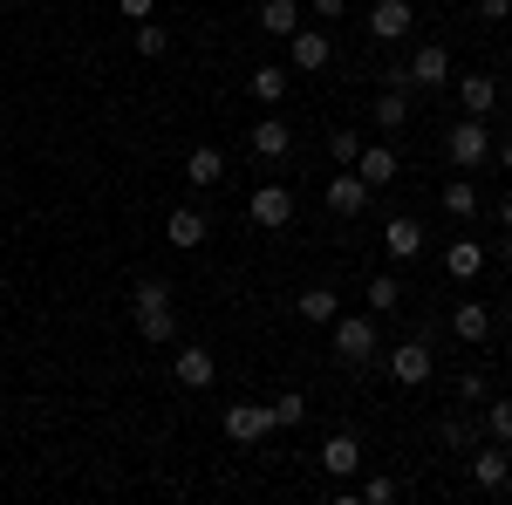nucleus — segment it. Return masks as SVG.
Instances as JSON below:
<instances>
[{
  "instance_id": "2",
  "label": "nucleus",
  "mask_w": 512,
  "mask_h": 505,
  "mask_svg": "<svg viewBox=\"0 0 512 505\" xmlns=\"http://www.w3.org/2000/svg\"><path fill=\"white\" fill-rule=\"evenodd\" d=\"M444 151H451V164H458V171L485 164V157H492V123H485V117H458L451 130H444Z\"/></svg>"
},
{
  "instance_id": "28",
  "label": "nucleus",
  "mask_w": 512,
  "mask_h": 505,
  "mask_svg": "<svg viewBox=\"0 0 512 505\" xmlns=\"http://www.w3.org/2000/svg\"><path fill=\"white\" fill-rule=\"evenodd\" d=\"M267 417H274V430L301 424V417H308V396H301V389H287V396H274V403H267Z\"/></svg>"
},
{
  "instance_id": "10",
  "label": "nucleus",
  "mask_w": 512,
  "mask_h": 505,
  "mask_svg": "<svg viewBox=\"0 0 512 505\" xmlns=\"http://www.w3.org/2000/svg\"><path fill=\"white\" fill-rule=\"evenodd\" d=\"M410 28H417V7H410V0H376V7H369V35L383 41V48L403 41Z\"/></svg>"
},
{
  "instance_id": "23",
  "label": "nucleus",
  "mask_w": 512,
  "mask_h": 505,
  "mask_svg": "<svg viewBox=\"0 0 512 505\" xmlns=\"http://www.w3.org/2000/svg\"><path fill=\"white\" fill-rule=\"evenodd\" d=\"M137 335H144L151 349L178 342V314H171V308H137Z\"/></svg>"
},
{
  "instance_id": "31",
  "label": "nucleus",
  "mask_w": 512,
  "mask_h": 505,
  "mask_svg": "<svg viewBox=\"0 0 512 505\" xmlns=\"http://www.w3.org/2000/svg\"><path fill=\"white\" fill-rule=\"evenodd\" d=\"M328 157H335V164H355V157H362V137H355V130H328Z\"/></svg>"
},
{
  "instance_id": "26",
  "label": "nucleus",
  "mask_w": 512,
  "mask_h": 505,
  "mask_svg": "<svg viewBox=\"0 0 512 505\" xmlns=\"http://www.w3.org/2000/svg\"><path fill=\"white\" fill-rule=\"evenodd\" d=\"M437 205H444L451 219H472V212H478V185H472V178H451V185L437 192Z\"/></svg>"
},
{
  "instance_id": "6",
  "label": "nucleus",
  "mask_w": 512,
  "mask_h": 505,
  "mask_svg": "<svg viewBox=\"0 0 512 505\" xmlns=\"http://www.w3.org/2000/svg\"><path fill=\"white\" fill-rule=\"evenodd\" d=\"M287 55H294L301 76H315V69L335 62V35H328V28H294V35H287Z\"/></svg>"
},
{
  "instance_id": "18",
  "label": "nucleus",
  "mask_w": 512,
  "mask_h": 505,
  "mask_svg": "<svg viewBox=\"0 0 512 505\" xmlns=\"http://www.w3.org/2000/svg\"><path fill=\"white\" fill-rule=\"evenodd\" d=\"M294 314L315 321V328H328V321L342 314V294H335V287H301V294H294Z\"/></svg>"
},
{
  "instance_id": "5",
  "label": "nucleus",
  "mask_w": 512,
  "mask_h": 505,
  "mask_svg": "<svg viewBox=\"0 0 512 505\" xmlns=\"http://www.w3.org/2000/svg\"><path fill=\"white\" fill-rule=\"evenodd\" d=\"M321 198H328V212H335V219H362V212H369V185L355 178V164H342V171L321 185Z\"/></svg>"
},
{
  "instance_id": "8",
  "label": "nucleus",
  "mask_w": 512,
  "mask_h": 505,
  "mask_svg": "<svg viewBox=\"0 0 512 505\" xmlns=\"http://www.w3.org/2000/svg\"><path fill=\"white\" fill-rule=\"evenodd\" d=\"M472 485H485V492H506V485H512V444H499V437H485V444H478Z\"/></svg>"
},
{
  "instance_id": "15",
  "label": "nucleus",
  "mask_w": 512,
  "mask_h": 505,
  "mask_svg": "<svg viewBox=\"0 0 512 505\" xmlns=\"http://www.w3.org/2000/svg\"><path fill=\"white\" fill-rule=\"evenodd\" d=\"M185 185H198V192L226 185V151H219V144H198V151L185 157Z\"/></svg>"
},
{
  "instance_id": "20",
  "label": "nucleus",
  "mask_w": 512,
  "mask_h": 505,
  "mask_svg": "<svg viewBox=\"0 0 512 505\" xmlns=\"http://www.w3.org/2000/svg\"><path fill=\"white\" fill-rule=\"evenodd\" d=\"M451 335L458 342H492V308L485 301H465V308L451 314Z\"/></svg>"
},
{
  "instance_id": "35",
  "label": "nucleus",
  "mask_w": 512,
  "mask_h": 505,
  "mask_svg": "<svg viewBox=\"0 0 512 505\" xmlns=\"http://www.w3.org/2000/svg\"><path fill=\"white\" fill-rule=\"evenodd\" d=\"M117 14H123V21H151V14H158V0H117Z\"/></svg>"
},
{
  "instance_id": "12",
  "label": "nucleus",
  "mask_w": 512,
  "mask_h": 505,
  "mask_svg": "<svg viewBox=\"0 0 512 505\" xmlns=\"http://www.w3.org/2000/svg\"><path fill=\"white\" fill-rule=\"evenodd\" d=\"M205 233H212V226H205V212H198V205H178V212H164V239H171L178 253H198V246H205Z\"/></svg>"
},
{
  "instance_id": "39",
  "label": "nucleus",
  "mask_w": 512,
  "mask_h": 505,
  "mask_svg": "<svg viewBox=\"0 0 512 505\" xmlns=\"http://www.w3.org/2000/svg\"><path fill=\"white\" fill-rule=\"evenodd\" d=\"M499 226H506V239H512V192H506V205H499Z\"/></svg>"
},
{
  "instance_id": "13",
  "label": "nucleus",
  "mask_w": 512,
  "mask_h": 505,
  "mask_svg": "<svg viewBox=\"0 0 512 505\" xmlns=\"http://www.w3.org/2000/svg\"><path fill=\"white\" fill-rule=\"evenodd\" d=\"M171 376H178V389H212V383H219V355H212V349H178Z\"/></svg>"
},
{
  "instance_id": "38",
  "label": "nucleus",
  "mask_w": 512,
  "mask_h": 505,
  "mask_svg": "<svg viewBox=\"0 0 512 505\" xmlns=\"http://www.w3.org/2000/svg\"><path fill=\"white\" fill-rule=\"evenodd\" d=\"M478 14H485V21H506V14H512V0H478Z\"/></svg>"
},
{
  "instance_id": "17",
  "label": "nucleus",
  "mask_w": 512,
  "mask_h": 505,
  "mask_svg": "<svg viewBox=\"0 0 512 505\" xmlns=\"http://www.w3.org/2000/svg\"><path fill=\"white\" fill-rule=\"evenodd\" d=\"M355 178L376 192V185H396V151L390 144H362V157H355Z\"/></svg>"
},
{
  "instance_id": "4",
  "label": "nucleus",
  "mask_w": 512,
  "mask_h": 505,
  "mask_svg": "<svg viewBox=\"0 0 512 505\" xmlns=\"http://www.w3.org/2000/svg\"><path fill=\"white\" fill-rule=\"evenodd\" d=\"M246 219H253L260 233H280V226L294 219V192H287V185H253V198H246Z\"/></svg>"
},
{
  "instance_id": "16",
  "label": "nucleus",
  "mask_w": 512,
  "mask_h": 505,
  "mask_svg": "<svg viewBox=\"0 0 512 505\" xmlns=\"http://www.w3.org/2000/svg\"><path fill=\"white\" fill-rule=\"evenodd\" d=\"M321 471H328V478H355V471H362V444H355L349 430H335V437L321 444Z\"/></svg>"
},
{
  "instance_id": "32",
  "label": "nucleus",
  "mask_w": 512,
  "mask_h": 505,
  "mask_svg": "<svg viewBox=\"0 0 512 505\" xmlns=\"http://www.w3.org/2000/svg\"><path fill=\"white\" fill-rule=\"evenodd\" d=\"M437 437H444V451H472V424H465V417H444Z\"/></svg>"
},
{
  "instance_id": "29",
  "label": "nucleus",
  "mask_w": 512,
  "mask_h": 505,
  "mask_svg": "<svg viewBox=\"0 0 512 505\" xmlns=\"http://www.w3.org/2000/svg\"><path fill=\"white\" fill-rule=\"evenodd\" d=\"M164 48H171V28H164V21H137V55H151V62H158Z\"/></svg>"
},
{
  "instance_id": "9",
  "label": "nucleus",
  "mask_w": 512,
  "mask_h": 505,
  "mask_svg": "<svg viewBox=\"0 0 512 505\" xmlns=\"http://www.w3.org/2000/svg\"><path fill=\"white\" fill-rule=\"evenodd\" d=\"M219 430H226L233 444H260V437L274 430V417H267V403H226V417H219Z\"/></svg>"
},
{
  "instance_id": "7",
  "label": "nucleus",
  "mask_w": 512,
  "mask_h": 505,
  "mask_svg": "<svg viewBox=\"0 0 512 505\" xmlns=\"http://www.w3.org/2000/svg\"><path fill=\"white\" fill-rule=\"evenodd\" d=\"M451 82V55L437 48V41H424L410 62H403V89H444Z\"/></svg>"
},
{
  "instance_id": "1",
  "label": "nucleus",
  "mask_w": 512,
  "mask_h": 505,
  "mask_svg": "<svg viewBox=\"0 0 512 505\" xmlns=\"http://www.w3.org/2000/svg\"><path fill=\"white\" fill-rule=\"evenodd\" d=\"M328 342H335L342 362L362 369V362H376V355H383V328H376V314H335V321H328Z\"/></svg>"
},
{
  "instance_id": "21",
  "label": "nucleus",
  "mask_w": 512,
  "mask_h": 505,
  "mask_svg": "<svg viewBox=\"0 0 512 505\" xmlns=\"http://www.w3.org/2000/svg\"><path fill=\"white\" fill-rule=\"evenodd\" d=\"M403 123H410V89L383 82L376 89V130H403Z\"/></svg>"
},
{
  "instance_id": "14",
  "label": "nucleus",
  "mask_w": 512,
  "mask_h": 505,
  "mask_svg": "<svg viewBox=\"0 0 512 505\" xmlns=\"http://www.w3.org/2000/svg\"><path fill=\"white\" fill-rule=\"evenodd\" d=\"M246 151H253V157H287V151H294V130H287V123L267 110V117L246 130Z\"/></svg>"
},
{
  "instance_id": "27",
  "label": "nucleus",
  "mask_w": 512,
  "mask_h": 505,
  "mask_svg": "<svg viewBox=\"0 0 512 505\" xmlns=\"http://www.w3.org/2000/svg\"><path fill=\"white\" fill-rule=\"evenodd\" d=\"M478 267H485V246H478V239H458V246L444 253V273H451V280H472Z\"/></svg>"
},
{
  "instance_id": "22",
  "label": "nucleus",
  "mask_w": 512,
  "mask_h": 505,
  "mask_svg": "<svg viewBox=\"0 0 512 505\" xmlns=\"http://www.w3.org/2000/svg\"><path fill=\"white\" fill-rule=\"evenodd\" d=\"M287 69H280V62H267V69H253V76H246V89H253V103H267V110H280V96H287Z\"/></svg>"
},
{
  "instance_id": "37",
  "label": "nucleus",
  "mask_w": 512,
  "mask_h": 505,
  "mask_svg": "<svg viewBox=\"0 0 512 505\" xmlns=\"http://www.w3.org/2000/svg\"><path fill=\"white\" fill-rule=\"evenodd\" d=\"M458 396H465V403H485V376H478V369H472V376H458Z\"/></svg>"
},
{
  "instance_id": "25",
  "label": "nucleus",
  "mask_w": 512,
  "mask_h": 505,
  "mask_svg": "<svg viewBox=\"0 0 512 505\" xmlns=\"http://www.w3.org/2000/svg\"><path fill=\"white\" fill-rule=\"evenodd\" d=\"M362 301H369V314H396L403 308V280H396V273H376V280L362 287Z\"/></svg>"
},
{
  "instance_id": "11",
  "label": "nucleus",
  "mask_w": 512,
  "mask_h": 505,
  "mask_svg": "<svg viewBox=\"0 0 512 505\" xmlns=\"http://www.w3.org/2000/svg\"><path fill=\"white\" fill-rule=\"evenodd\" d=\"M383 253H390V260H417V253H424V219H410V212L383 219Z\"/></svg>"
},
{
  "instance_id": "19",
  "label": "nucleus",
  "mask_w": 512,
  "mask_h": 505,
  "mask_svg": "<svg viewBox=\"0 0 512 505\" xmlns=\"http://www.w3.org/2000/svg\"><path fill=\"white\" fill-rule=\"evenodd\" d=\"M458 103H465V117H492V110H499V82L492 76H465L458 82Z\"/></svg>"
},
{
  "instance_id": "36",
  "label": "nucleus",
  "mask_w": 512,
  "mask_h": 505,
  "mask_svg": "<svg viewBox=\"0 0 512 505\" xmlns=\"http://www.w3.org/2000/svg\"><path fill=\"white\" fill-rule=\"evenodd\" d=\"M308 14H315V21H342V14H349V0H308Z\"/></svg>"
},
{
  "instance_id": "34",
  "label": "nucleus",
  "mask_w": 512,
  "mask_h": 505,
  "mask_svg": "<svg viewBox=\"0 0 512 505\" xmlns=\"http://www.w3.org/2000/svg\"><path fill=\"white\" fill-rule=\"evenodd\" d=\"M355 499H369V505H390V499H396V478H369V485H355Z\"/></svg>"
},
{
  "instance_id": "3",
  "label": "nucleus",
  "mask_w": 512,
  "mask_h": 505,
  "mask_svg": "<svg viewBox=\"0 0 512 505\" xmlns=\"http://www.w3.org/2000/svg\"><path fill=\"white\" fill-rule=\"evenodd\" d=\"M383 369H390V383H403V389H417V383H431L437 355H431V342H424V335H410V342H396V349L383 355Z\"/></svg>"
},
{
  "instance_id": "33",
  "label": "nucleus",
  "mask_w": 512,
  "mask_h": 505,
  "mask_svg": "<svg viewBox=\"0 0 512 505\" xmlns=\"http://www.w3.org/2000/svg\"><path fill=\"white\" fill-rule=\"evenodd\" d=\"M485 430H492L499 444H512V403H485Z\"/></svg>"
},
{
  "instance_id": "30",
  "label": "nucleus",
  "mask_w": 512,
  "mask_h": 505,
  "mask_svg": "<svg viewBox=\"0 0 512 505\" xmlns=\"http://www.w3.org/2000/svg\"><path fill=\"white\" fill-rule=\"evenodd\" d=\"M130 308H171V287L164 280H137L130 287Z\"/></svg>"
},
{
  "instance_id": "24",
  "label": "nucleus",
  "mask_w": 512,
  "mask_h": 505,
  "mask_svg": "<svg viewBox=\"0 0 512 505\" xmlns=\"http://www.w3.org/2000/svg\"><path fill=\"white\" fill-rule=\"evenodd\" d=\"M260 28H267L274 41H287L294 28H301V7H294V0H260Z\"/></svg>"
},
{
  "instance_id": "40",
  "label": "nucleus",
  "mask_w": 512,
  "mask_h": 505,
  "mask_svg": "<svg viewBox=\"0 0 512 505\" xmlns=\"http://www.w3.org/2000/svg\"><path fill=\"white\" fill-rule=\"evenodd\" d=\"M499 164H506V171H512V144H499Z\"/></svg>"
}]
</instances>
